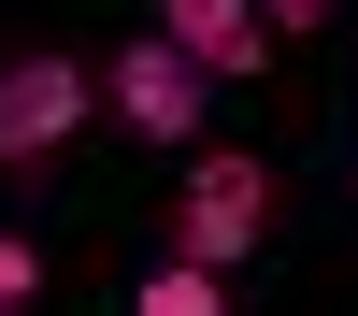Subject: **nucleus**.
Segmentation results:
<instances>
[{"label":"nucleus","mask_w":358,"mask_h":316,"mask_svg":"<svg viewBox=\"0 0 358 316\" xmlns=\"http://www.w3.org/2000/svg\"><path fill=\"white\" fill-rule=\"evenodd\" d=\"M258 29H330V0H258Z\"/></svg>","instance_id":"0eeeda50"},{"label":"nucleus","mask_w":358,"mask_h":316,"mask_svg":"<svg viewBox=\"0 0 358 316\" xmlns=\"http://www.w3.org/2000/svg\"><path fill=\"white\" fill-rule=\"evenodd\" d=\"M29 287H43V259H29V245H15V230H0V316H15V302H29Z\"/></svg>","instance_id":"423d86ee"},{"label":"nucleus","mask_w":358,"mask_h":316,"mask_svg":"<svg viewBox=\"0 0 358 316\" xmlns=\"http://www.w3.org/2000/svg\"><path fill=\"white\" fill-rule=\"evenodd\" d=\"M72 130H86V57H57V43L0 57V172H43Z\"/></svg>","instance_id":"f257e3e1"},{"label":"nucleus","mask_w":358,"mask_h":316,"mask_svg":"<svg viewBox=\"0 0 358 316\" xmlns=\"http://www.w3.org/2000/svg\"><path fill=\"white\" fill-rule=\"evenodd\" d=\"M158 43H187L201 86H244L273 57V29H258V0H158Z\"/></svg>","instance_id":"20e7f679"},{"label":"nucleus","mask_w":358,"mask_h":316,"mask_svg":"<svg viewBox=\"0 0 358 316\" xmlns=\"http://www.w3.org/2000/svg\"><path fill=\"white\" fill-rule=\"evenodd\" d=\"M258 230H273V172H258V158H201V172H187V201H172V259L229 273Z\"/></svg>","instance_id":"f03ea898"},{"label":"nucleus","mask_w":358,"mask_h":316,"mask_svg":"<svg viewBox=\"0 0 358 316\" xmlns=\"http://www.w3.org/2000/svg\"><path fill=\"white\" fill-rule=\"evenodd\" d=\"M101 72H115V115H129L143 144H187V130H201V101H215V86H201V57H187V43H158V29H143V43H115Z\"/></svg>","instance_id":"7ed1b4c3"},{"label":"nucleus","mask_w":358,"mask_h":316,"mask_svg":"<svg viewBox=\"0 0 358 316\" xmlns=\"http://www.w3.org/2000/svg\"><path fill=\"white\" fill-rule=\"evenodd\" d=\"M129 316H229V273H201V259H158V273L129 287Z\"/></svg>","instance_id":"39448f33"}]
</instances>
